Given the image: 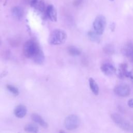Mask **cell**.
I'll list each match as a JSON object with an SVG mask.
<instances>
[{
  "instance_id": "9a60e30c",
  "label": "cell",
  "mask_w": 133,
  "mask_h": 133,
  "mask_svg": "<svg viewBox=\"0 0 133 133\" xmlns=\"http://www.w3.org/2000/svg\"><path fill=\"white\" fill-rule=\"evenodd\" d=\"M89 85L91 91L95 95H98L99 94V89L98 84L94 78L90 77L89 79Z\"/></svg>"
},
{
  "instance_id": "5b68a950",
  "label": "cell",
  "mask_w": 133,
  "mask_h": 133,
  "mask_svg": "<svg viewBox=\"0 0 133 133\" xmlns=\"http://www.w3.org/2000/svg\"><path fill=\"white\" fill-rule=\"evenodd\" d=\"M106 26V19L103 15L98 16L93 22L94 31L99 35H101Z\"/></svg>"
},
{
  "instance_id": "52a82bcc",
  "label": "cell",
  "mask_w": 133,
  "mask_h": 133,
  "mask_svg": "<svg viewBox=\"0 0 133 133\" xmlns=\"http://www.w3.org/2000/svg\"><path fill=\"white\" fill-rule=\"evenodd\" d=\"M100 69L104 74L107 75H113L116 71L115 66L110 63H103L101 64Z\"/></svg>"
},
{
  "instance_id": "277c9868",
  "label": "cell",
  "mask_w": 133,
  "mask_h": 133,
  "mask_svg": "<svg viewBox=\"0 0 133 133\" xmlns=\"http://www.w3.org/2000/svg\"><path fill=\"white\" fill-rule=\"evenodd\" d=\"M80 124V119L78 116L71 114L68 116L64 121L65 127L70 130H74L79 126Z\"/></svg>"
},
{
  "instance_id": "8992f818",
  "label": "cell",
  "mask_w": 133,
  "mask_h": 133,
  "mask_svg": "<svg viewBox=\"0 0 133 133\" xmlns=\"http://www.w3.org/2000/svg\"><path fill=\"white\" fill-rule=\"evenodd\" d=\"M114 92L116 95L119 97H125L130 94V88L126 84H119L115 87Z\"/></svg>"
},
{
  "instance_id": "30bf717a",
  "label": "cell",
  "mask_w": 133,
  "mask_h": 133,
  "mask_svg": "<svg viewBox=\"0 0 133 133\" xmlns=\"http://www.w3.org/2000/svg\"><path fill=\"white\" fill-rule=\"evenodd\" d=\"M123 52L124 55L133 63V43H127L123 49Z\"/></svg>"
},
{
  "instance_id": "7c38bea8",
  "label": "cell",
  "mask_w": 133,
  "mask_h": 133,
  "mask_svg": "<svg viewBox=\"0 0 133 133\" xmlns=\"http://www.w3.org/2000/svg\"><path fill=\"white\" fill-rule=\"evenodd\" d=\"M32 119L36 123L40 125L41 126L44 128H47L48 127L47 123L43 119V118L38 114L36 113H33L31 115Z\"/></svg>"
},
{
  "instance_id": "9c48e42d",
  "label": "cell",
  "mask_w": 133,
  "mask_h": 133,
  "mask_svg": "<svg viewBox=\"0 0 133 133\" xmlns=\"http://www.w3.org/2000/svg\"><path fill=\"white\" fill-rule=\"evenodd\" d=\"M46 14L49 19L54 22H56L57 20V13L56 9L52 5L48 6L46 9Z\"/></svg>"
},
{
  "instance_id": "ffe728a7",
  "label": "cell",
  "mask_w": 133,
  "mask_h": 133,
  "mask_svg": "<svg viewBox=\"0 0 133 133\" xmlns=\"http://www.w3.org/2000/svg\"><path fill=\"white\" fill-rule=\"evenodd\" d=\"M114 50L113 47L108 45L107 46H106L104 48V51L107 53V54H111V53H113V51Z\"/></svg>"
},
{
  "instance_id": "603a6c76",
  "label": "cell",
  "mask_w": 133,
  "mask_h": 133,
  "mask_svg": "<svg viewBox=\"0 0 133 133\" xmlns=\"http://www.w3.org/2000/svg\"><path fill=\"white\" fill-rule=\"evenodd\" d=\"M110 1H113L114 0H110Z\"/></svg>"
},
{
  "instance_id": "4fadbf2b",
  "label": "cell",
  "mask_w": 133,
  "mask_h": 133,
  "mask_svg": "<svg viewBox=\"0 0 133 133\" xmlns=\"http://www.w3.org/2000/svg\"><path fill=\"white\" fill-rule=\"evenodd\" d=\"M30 5L41 12H43L45 10V3L43 0H33Z\"/></svg>"
},
{
  "instance_id": "7402d4cb",
  "label": "cell",
  "mask_w": 133,
  "mask_h": 133,
  "mask_svg": "<svg viewBox=\"0 0 133 133\" xmlns=\"http://www.w3.org/2000/svg\"><path fill=\"white\" fill-rule=\"evenodd\" d=\"M24 1L25 2H26V3H28V4H31V3L32 2V1H33V0H24Z\"/></svg>"
},
{
  "instance_id": "7a4b0ae2",
  "label": "cell",
  "mask_w": 133,
  "mask_h": 133,
  "mask_svg": "<svg viewBox=\"0 0 133 133\" xmlns=\"http://www.w3.org/2000/svg\"><path fill=\"white\" fill-rule=\"evenodd\" d=\"M67 38L65 32L61 29H55L50 34L49 43L54 45H60L64 43Z\"/></svg>"
},
{
  "instance_id": "8fae6325",
  "label": "cell",
  "mask_w": 133,
  "mask_h": 133,
  "mask_svg": "<svg viewBox=\"0 0 133 133\" xmlns=\"http://www.w3.org/2000/svg\"><path fill=\"white\" fill-rule=\"evenodd\" d=\"M26 108L23 105H18L14 110L15 115L18 118L23 117L26 113Z\"/></svg>"
},
{
  "instance_id": "d6986e66",
  "label": "cell",
  "mask_w": 133,
  "mask_h": 133,
  "mask_svg": "<svg viewBox=\"0 0 133 133\" xmlns=\"http://www.w3.org/2000/svg\"><path fill=\"white\" fill-rule=\"evenodd\" d=\"M7 88L8 90L10 91L11 93H12L15 95H18L19 94V90L16 87L11 85H7Z\"/></svg>"
},
{
  "instance_id": "6da1fadb",
  "label": "cell",
  "mask_w": 133,
  "mask_h": 133,
  "mask_svg": "<svg viewBox=\"0 0 133 133\" xmlns=\"http://www.w3.org/2000/svg\"><path fill=\"white\" fill-rule=\"evenodd\" d=\"M41 51L38 45L33 40L30 39L24 44L23 51L24 56L27 58L33 59Z\"/></svg>"
},
{
  "instance_id": "44dd1931",
  "label": "cell",
  "mask_w": 133,
  "mask_h": 133,
  "mask_svg": "<svg viewBox=\"0 0 133 133\" xmlns=\"http://www.w3.org/2000/svg\"><path fill=\"white\" fill-rule=\"evenodd\" d=\"M127 104L129 107L133 108V98L129 99L127 102Z\"/></svg>"
},
{
  "instance_id": "ba28073f",
  "label": "cell",
  "mask_w": 133,
  "mask_h": 133,
  "mask_svg": "<svg viewBox=\"0 0 133 133\" xmlns=\"http://www.w3.org/2000/svg\"><path fill=\"white\" fill-rule=\"evenodd\" d=\"M118 75L120 78L126 77L133 79V74L131 72L127 71V65L126 63H122L120 65L118 69Z\"/></svg>"
},
{
  "instance_id": "3957f363",
  "label": "cell",
  "mask_w": 133,
  "mask_h": 133,
  "mask_svg": "<svg viewBox=\"0 0 133 133\" xmlns=\"http://www.w3.org/2000/svg\"><path fill=\"white\" fill-rule=\"evenodd\" d=\"M111 117L115 124L123 130L128 132H133V125L124 119L121 115L117 113H113L111 114Z\"/></svg>"
},
{
  "instance_id": "e0dca14e",
  "label": "cell",
  "mask_w": 133,
  "mask_h": 133,
  "mask_svg": "<svg viewBox=\"0 0 133 133\" xmlns=\"http://www.w3.org/2000/svg\"><path fill=\"white\" fill-rule=\"evenodd\" d=\"M99 35H100L97 33L95 31H89L88 33V36L89 39L91 41L95 42H98V43L100 42V39Z\"/></svg>"
},
{
  "instance_id": "2e32d148",
  "label": "cell",
  "mask_w": 133,
  "mask_h": 133,
  "mask_svg": "<svg viewBox=\"0 0 133 133\" xmlns=\"http://www.w3.org/2000/svg\"><path fill=\"white\" fill-rule=\"evenodd\" d=\"M25 131L29 132H37L38 131V126L34 123H29L24 127Z\"/></svg>"
},
{
  "instance_id": "ac0fdd59",
  "label": "cell",
  "mask_w": 133,
  "mask_h": 133,
  "mask_svg": "<svg viewBox=\"0 0 133 133\" xmlns=\"http://www.w3.org/2000/svg\"><path fill=\"white\" fill-rule=\"evenodd\" d=\"M68 53L72 56H78L81 53V50L78 49L77 48L74 47V46H70L68 48Z\"/></svg>"
},
{
  "instance_id": "5bb4252c",
  "label": "cell",
  "mask_w": 133,
  "mask_h": 133,
  "mask_svg": "<svg viewBox=\"0 0 133 133\" xmlns=\"http://www.w3.org/2000/svg\"><path fill=\"white\" fill-rule=\"evenodd\" d=\"M11 14L14 18L20 20L23 16V10L20 6H15L11 9Z\"/></svg>"
}]
</instances>
